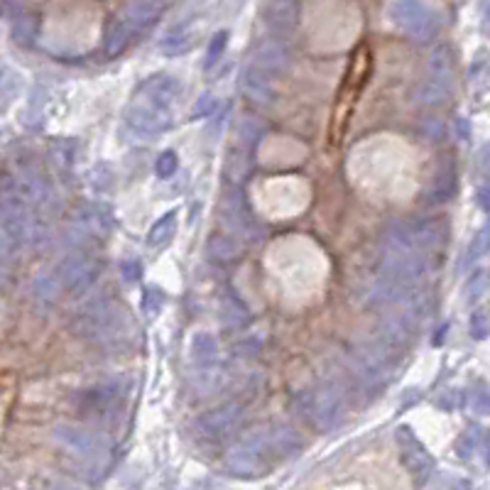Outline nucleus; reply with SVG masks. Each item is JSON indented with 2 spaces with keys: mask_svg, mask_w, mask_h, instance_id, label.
Wrapping results in <instances>:
<instances>
[{
  "mask_svg": "<svg viewBox=\"0 0 490 490\" xmlns=\"http://www.w3.org/2000/svg\"><path fill=\"white\" fill-rule=\"evenodd\" d=\"M478 164H480V169H483L485 174H490V142H485V145L480 147Z\"/></svg>",
  "mask_w": 490,
  "mask_h": 490,
  "instance_id": "nucleus-31",
  "label": "nucleus"
},
{
  "mask_svg": "<svg viewBox=\"0 0 490 490\" xmlns=\"http://www.w3.org/2000/svg\"><path fill=\"white\" fill-rule=\"evenodd\" d=\"M488 334H490L488 314H485L483 309H475V312L471 314V336H473L475 341H483L488 339Z\"/></svg>",
  "mask_w": 490,
  "mask_h": 490,
  "instance_id": "nucleus-25",
  "label": "nucleus"
},
{
  "mask_svg": "<svg viewBox=\"0 0 490 490\" xmlns=\"http://www.w3.org/2000/svg\"><path fill=\"white\" fill-rule=\"evenodd\" d=\"M182 86L174 76L157 74L142 81L125 108V125L140 138H160L174 125Z\"/></svg>",
  "mask_w": 490,
  "mask_h": 490,
  "instance_id": "nucleus-1",
  "label": "nucleus"
},
{
  "mask_svg": "<svg viewBox=\"0 0 490 490\" xmlns=\"http://www.w3.org/2000/svg\"><path fill=\"white\" fill-rule=\"evenodd\" d=\"M243 93H245L253 103H258V106H272L277 91H275V86L270 84L267 74L253 69L245 74V79H243Z\"/></svg>",
  "mask_w": 490,
  "mask_h": 490,
  "instance_id": "nucleus-14",
  "label": "nucleus"
},
{
  "mask_svg": "<svg viewBox=\"0 0 490 490\" xmlns=\"http://www.w3.org/2000/svg\"><path fill=\"white\" fill-rule=\"evenodd\" d=\"M101 275V260L93 253H76L62 265V285L69 292H84Z\"/></svg>",
  "mask_w": 490,
  "mask_h": 490,
  "instance_id": "nucleus-8",
  "label": "nucleus"
},
{
  "mask_svg": "<svg viewBox=\"0 0 490 490\" xmlns=\"http://www.w3.org/2000/svg\"><path fill=\"white\" fill-rule=\"evenodd\" d=\"M164 307V292L160 287H147L142 292V312H145L147 319H157Z\"/></svg>",
  "mask_w": 490,
  "mask_h": 490,
  "instance_id": "nucleus-21",
  "label": "nucleus"
},
{
  "mask_svg": "<svg viewBox=\"0 0 490 490\" xmlns=\"http://www.w3.org/2000/svg\"><path fill=\"white\" fill-rule=\"evenodd\" d=\"M471 407H473L478 415H490V388L488 385H478L471 393Z\"/></svg>",
  "mask_w": 490,
  "mask_h": 490,
  "instance_id": "nucleus-26",
  "label": "nucleus"
},
{
  "mask_svg": "<svg viewBox=\"0 0 490 490\" xmlns=\"http://www.w3.org/2000/svg\"><path fill=\"white\" fill-rule=\"evenodd\" d=\"M123 275H125V280L128 282H138L140 280V275H142L140 263H138V260H128V263L123 265Z\"/></svg>",
  "mask_w": 490,
  "mask_h": 490,
  "instance_id": "nucleus-29",
  "label": "nucleus"
},
{
  "mask_svg": "<svg viewBox=\"0 0 490 490\" xmlns=\"http://www.w3.org/2000/svg\"><path fill=\"white\" fill-rule=\"evenodd\" d=\"M451 96V64H449L446 54L437 52L429 62V74L424 84L417 88V98L429 106H439Z\"/></svg>",
  "mask_w": 490,
  "mask_h": 490,
  "instance_id": "nucleus-6",
  "label": "nucleus"
},
{
  "mask_svg": "<svg viewBox=\"0 0 490 490\" xmlns=\"http://www.w3.org/2000/svg\"><path fill=\"white\" fill-rule=\"evenodd\" d=\"M221 216H223V221H226V226L233 228L236 233H243V236L255 233L253 216H250V211L245 209V204H243V199L238 194H228L226 199H223Z\"/></svg>",
  "mask_w": 490,
  "mask_h": 490,
  "instance_id": "nucleus-13",
  "label": "nucleus"
},
{
  "mask_svg": "<svg viewBox=\"0 0 490 490\" xmlns=\"http://www.w3.org/2000/svg\"><path fill=\"white\" fill-rule=\"evenodd\" d=\"M341 395L334 385H317L302 395V412L317 429L326 431L336 426L341 417Z\"/></svg>",
  "mask_w": 490,
  "mask_h": 490,
  "instance_id": "nucleus-4",
  "label": "nucleus"
},
{
  "mask_svg": "<svg viewBox=\"0 0 490 490\" xmlns=\"http://www.w3.org/2000/svg\"><path fill=\"white\" fill-rule=\"evenodd\" d=\"M214 108H216V101H214V96H211V93H206V96L201 98L199 103H196V108H194V115H206L204 111H209V113H211V111H214Z\"/></svg>",
  "mask_w": 490,
  "mask_h": 490,
  "instance_id": "nucleus-30",
  "label": "nucleus"
},
{
  "mask_svg": "<svg viewBox=\"0 0 490 490\" xmlns=\"http://www.w3.org/2000/svg\"><path fill=\"white\" fill-rule=\"evenodd\" d=\"M223 47H226V35H218V37H214V42H211V47H209V59H206V66H211L214 64L218 57H221V52H223Z\"/></svg>",
  "mask_w": 490,
  "mask_h": 490,
  "instance_id": "nucleus-28",
  "label": "nucleus"
},
{
  "mask_svg": "<svg viewBox=\"0 0 490 490\" xmlns=\"http://www.w3.org/2000/svg\"><path fill=\"white\" fill-rule=\"evenodd\" d=\"M478 204L483 206V211H488L490 214V187H483L478 191Z\"/></svg>",
  "mask_w": 490,
  "mask_h": 490,
  "instance_id": "nucleus-32",
  "label": "nucleus"
},
{
  "mask_svg": "<svg viewBox=\"0 0 490 490\" xmlns=\"http://www.w3.org/2000/svg\"><path fill=\"white\" fill-rule=\"evenodd\" d=\"M478 449H483L485 461L490 464V431H483V437H480V446H478Z\"/></svg>",
  "mask_w": 490,
  "mask_h": 490,
  "instance_id": "nucleus-33",
  "label": "nucleus"
},
{
  "mask_svg": "<svg viewBox=\"0 0 490 490\" xmlns=\"http://www.w3.org/2000/svg\"><path fill=\"white\" fill-rule=\"evenodd\" d=\"M81 228H84L86 238H106L113 231V214L106 204L88 201L81 211Z\"/></svg>",
  "mask_w": 490,
  "mask_h": 490,
  "instance_id": "nucleus-12",
  "label": "nucleus"
},
{
  "mask_svg": "<svg viewBox=\"0 0 490 490\" xmlns=\"http://www.w3.org/2000/svg\"><path fill=\"white\" fill-rule=\"evenodd\" d=\"M174 231H177V211L164 214L160 221L152 223L150 233H147V245L155 250L162 248V245H167V243L174 238Z\"/></svg>",
  "mask_w": 490,
  "mask_h": 490,
  "instance_id": "nucleus-16",
  "label": "nucleus"
},
{
  "mask_svg": "<svg viewBox=\"0 0 490 490\" xmlns=\"http://www.w3.org/2000/svg\"><path fill=\"white\" fill-rule=\"evenodd\" d=\"M189 361L199 373H206L218 361V341L211 331H196L189 339Z\"/></svg>",
  "mask_w": 490,
  "mask_h": 490,
  "instance_id": "nucleus-10",
  "label": "nucleus"
},
{
  "mask_svg": "<svg viewBox=\"0 0 490 490\" xmlns=\"http://www.w3.org/2000/svg\"><path fill=\"white\" fill-rule=\"evenodd\" d=\"M480 437H483V431H480L478 426H471L464 437L458 439V456H461V458H471V453H473L475 449L480 446Z\"/></svg>",
  "mask_w": 490,
  "mask_h": 490,
  "instance_id": "nucleus-24",
  "label": "nucleus"
},
{
  "mask_svg": "<svg viewBox=\"0 0 490 490\" xmlns=\"http://www.w3.org/2000/svg\"><path fill=\"white\" fill-rule=\"evenodd\" d=\"M179 167V157L174 150H164L160 157H157V164H155V172L160 179H169Z\"/></svg>",
  "mask_w": 490,
  "mask_h": 490,
  "instance_id": "nucleus-23",
  "label": "nucleus"
},
{
  "mask_svg": "<svg viewBox=\"0 0 490 490\" xmlns=\"http://www.w3.org/2000/svg\"><path fill=\"white\" fill-rule=\"evenodd\" d=\"M221 309H223V321L231 323V326H236V321H238V326L248 321V312H245V307H243L233 294H228L226 299H223Z\"/></svg>",
  "mask_w": 490,
  "mask_h": 490,
  "instance_id": "nucleus-22",
  "label": "nucleus"
},
{
  "mask_svg": "<svg viewBox=\"0 0 490 490\" xmlns=\"http://www.w3.org/2000/svg\"><path fill=\"white\" fill-rule=\"evenodd\" d=\"M243 420V404L241 402H228L216 407L211 412H204L199 420L194 422V429L199 437L204 439H223L231 434Z\"/></svg>",
  "mask_w": 490,
  "mask_h": 490,
  "instance_id": "nucleus-7",
  "label": "nucleus"
},
{
  "mask_svg": "<svg viewBox=\"0 0 490 490\" xmlns=\"http://www.w3.org/2000/svg\"><path fill=\"white\" fill-rule=\"evenodd\" d=\"M255 66H258V69H263L265 74H270V71H272V74H277V71H285V66H287L285 49L275 47V44H270V47L260 49L258 57H255Z\"/></svg>",
  "mask_w": 490,
  "mask_h": 490,
  "instance_id": "nucleus-17",
  "label": "nucleus"
},
{
  "mask_svg": "<svg viewBox=\"0 0 490 490\" xmlns=\"http://www.w3.org/2000/svg\"><path fill=\"white\" fill-rule=\"evenodd\" d=\"M206 248H209V258L216 260V263H231V260H236L241 255V243L231 233H216V236H211Z\"/></svg>",
  "mask_w": 490,
  "mask_h": 490,
  "instance_id": "nucleus-15",
  "label": "nucleus"
},
{
  "mask_svg": "<svg viewBox=\"0 0 490 490\" xmlns=\"http://www.w3.org/2000/svg\"><path fill=\"white\" fill-rule=\"evenodd\" d=\"M485 287H488V272L480 270V272H475V275L471 277V282H469V299L471 302H475L478 296L485 294Z\"/></svg>",
  "mask_w": 490,
  "mask_h": 490,
  "instance_id": "nucleus-27",
  "label": "nucleus"
},
{
  "mask_svg": "<svg viewBox=\"0 0 490 490\" xmlns=\"http://www.w3.org/2000/svg\"><path fill=\"white\" fill-rule=\"evenodd\" d=\"M123 326V312L108 296L88 299L86 307L81 309L79 319H76V331L86 336L88 341H98V343H111L120 334Z\"/></svg>",
  "mask_w": 490,
  "mask_h": 490,
  "instance_id": "nucleus-3",
  "label": "nucleus"
},
{
  "mask_svg": "<svg viewBox=\"0 0 490 490\" xmlns=\"http://www.w3.org/2000/svg\"><path fill=\"white\" fill-rule=\"evenodd\" d=\"M456 194V164H453L451 157H444L439 162L437 172H434V179H431V187L426 189V204H444L451 196Z\"/></svg>",
  "mask_w": 490,
  "mask_h": 490,
  "instance_id": "nucleus-11",
  "label": "nucleus"
},
{
  "mask_svg": "<svg viewBox=\"0 0 490 490\" xmlns=\"http://www.w3.org/2000/svg\"><path fill=\"white\" fill-rule=\"evenodd\" d=\"M302 449V437L290 426H267L248 434L228 451L226 466L238 478H260L275 461L294 456Z\"/></svg>",
  "mask_w": 490,
  "mask_h": 490,
  "instance_id": "nucleus-2",
  "label": "nucleus"
},
{
  "mask_svg": "<svg viewBox=\"0 0 490 490\" xmlns=\"http://www.w3.org/2000/svg\"><path fill=\"white\" fill-rule=\"evenodd\" d=\"M488 253H490V218H488V223L478 231V236L473 238V243H471L469 255H466V265L478 263V260Z\"/></svg>",
  "mask_w": 490,
  "mask_h": 490,
  "instance_id": "nucleus-19",
  "label": "nucleus"
},
{
  "mask_svg": "<svg viewBox=\"0 0 490 490\" xmlns=\"http://www.w3.org/2000/svg\"><path fill=\"white\" fill-rule=\"evenodd\" d=\"M260 135H263V125H260L255 118H250V115H245V118L238 120V138H241V140H243V145H245V150H253Z\"/></svg>",
  "mask_w": 490,
  "mask_h": 490,
  "instance_id": "nucleus-20",
  "label": "nucleus"
},
{
  "mask_svg": "<svg viewBox=\"0 0 490 490\" xmlns=\"http://www.w3.org/2000/svg\"><path fill=\"white\" fill-rule=\"evenodd\" d=\"M123 399V388L120 383H103V385H93V388L86 390L84 395V407H86L88 415H108L111 410H115Z\"/></svg>",
  "mask_w": 490,
  "mask_h": 490,
  "instance_id": "nucleus-9",
  "label": "nucleus"
},
{
  "mask_svg": "<svg viewBox=\"0 0 490 490\" xmlns=\"http://www.w3.org/2000/svg\"><path fill=\"white\" fill-rule=\"evenodd\" d=\"M250 160H253V152L250 150H236L228 155V177L233 182H241L245 177V172L250 169Z\"/></svg>",
  "mask_w": 490,
  "mask_h": 490,
  "instance_id": "nucleus-18",
  "label": "nucleus"
},
{
  "mask_svg": "<svg viewBox=\"0 0 490 490\" xmlns=\"http://www.w3.org/2000/svg\"><path fill=\"white\" fill-rule=\"evenodd\" d=\"M397 446L404 469L410 471V475L415 478L417 485H424L429 480V475L434 473V458H431V453L415 437V431L410 426H399L397 429Z\"/></svg>",
  "mask_w": 490,
  "mask_h": 490,
  "instance_id": "nucleus-5",
  "label": "nucleus"
}]
</instances>
